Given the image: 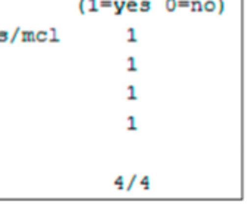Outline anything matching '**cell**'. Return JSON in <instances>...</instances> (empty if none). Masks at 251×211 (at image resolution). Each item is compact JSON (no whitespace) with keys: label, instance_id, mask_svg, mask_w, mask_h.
I'll return each instance as SVG.
<instances>
[{"label":"cell","instance_id":"1","mask_svg":"<svg viewBox=\"0 0 251 211\" xmlns=\"http://www.w3.org/2000/svg\"><path fill=\"white\" fill-rule=\"evenodd\" d=\"M21 40L24 41V43H32V41H35V32L34 31H22V37H21Z\"/></svg>","mask_w":251,"mask_h":211},{"label":"cell","instance_id":"2","mask_svg":"<svg viewBox=\"0 0 251 211\" xmlns=\"http://www.w3.org/2000/svg\"><path fill=\"white\" fill-rule=\"evenodd\" d=\"M151 10V1L150 0H143L141 3H138V12H150Z\"/></svg>","mask_w":251,"mask_h":211},{"label":"cell","instance_id":"3","mask_svg":"<svg viewBox=\"0 0 251 211\" xmlns=\"http://www.w3.org/2000/svg\"><path fill=\"white\" fill-rule=\"evenodd\" d=\"M203 10H204V12H216V1H215V0H207V1H204Z\"/></svg>","mask_w":251,"mask_h":211},{"label":"cell","instance_id":"4","mask_svg":"<svg viewBox=\"0 0 251 211\" xmlns=\"http://www.w3.org/2000/svg\"><path fill=\"white\" fill-rule=\"evenodd\" d=\"M126 70L128 72H137V66H135V57L134 56H129L128 60H126Z\"/></svg>","mask_w":251,"mask_h":211},{"label":"cell","instance_id":"5","mask_svg":"<svg viewBox=\"0 0 251 211\" xmlns=\"http://www.w3.org/2000/svg\"><path fill=\"white\" fill-rule=\"evenodd\" d=\"M125 9H126L128 12H132V13L138 12V1H135V0H129V1H126Z\"/></svg>","mask_w":251,"mask_h":211},{"label":"cell","instance_id":"6","mask_svg":"<svg viewBox=\"0 0 251 211\" xmlns=\"http://www.w3.org/2000/svg\"><path fill=\"white\" fill-rule=\"evenodd\" d=\"M47 40H49V32L47 31H38V32H35V41L44 43Z\"/></svg>","mask_w":251,"mask_h":211},{"label":"cell","instance_id":"7","mask_svg":"<svg viewBox=\"0 0 251 211\" xmlns=\"http://www.w3.org/2000/svg\"><path fill=\"white\" fill-rule=\"evenodd\" d=\"M190 7L193 12H203V3L200 0H194L190 3Z\"/></svg>","mask_w":251,"mask_h":211},{"label":"cell","instance_id":"8","mask_svg":"<svg viewBox=\"0 0 251 211\" xmlns=\"http://www.w3.org/2000/svg\"><path fill=\"white\" fill-rule=\"evenodd\" d=\"M49 32V40H50V43H59L60 40H59V37H57V29L56 28H50V31H47Z\"/></svg>","mask_w":251,"mask_h":211},{"label":"cell","instance_id":"9","mask_svg":"<svg viewBox=\"0 0 251 211\" xmlns=\"http://www.w3.org/2000/svg\"><path fill=\"white\" fill-rule=\"evenodd\" d=\"M126 41L128 43H137V37H135V29L134 28H128L126 29Z\"/></svg>","mask_w":251,"mask_h":211},{"label":"cell","instance_id":"10","mask_svg":"<svg viewBox=\"0 0 251 211\" xmlns=\"http://www.w3.org/2000/svg\"><path fill=\"white\" fill-rule=\"evenodd\" d=\"M126 93H128V95H126V100H137V95H135V87L134 85H128L126 87Z\"/></svg>","mask_w":251,"mask_h":211},{"label":"cell","instance_id":"11","mask_svg":"<svg viewBox=\"0 0 251 211\" xmlns=\"http://www.w3.org/2000/svg\"><path fill=\"white\" fill-rule=\"evenodd\" d=\"M176 0H166L165 1V9L168 10V12H175L176 10Z\"/></svg>","mask_w":251,"mask_h":211},{"label":"cell","instance_id":"12","mask_svg":"<svg viewBox=\"0 0 251 211\" xmlns=\"http://www.w3.org/2000/svg\"><path fill=\"white\" fill-rule=\"evenodd\" d=\"M126 129H128V131H137L135 117H134V116H128V119H126Z\"/></svg>","mask_w":251,"mask_h":211},{"label":"cell","instance_id":"13","mask_svg":"<svg viewBox=\"0 0 251 211\" xmlns=\"http://www.w3.org/2000/svg\"><path fill=\"white\" fill-rule=\"evenodd\" d=\"M140 187H141L143 189L149 191V189H150V176H144V178L140 181Z\"/></svg>","mask_w":251,"mask_h":211},{"label":"cell","instance_id":"14","mask_svg":"<svg viewBox=\"0 0 251 211\" xmlns=\"http://www.w3.org/2000/svg\"><path fill=\"white\" fill-rule=\"evenodd\" d=\"M88 12H99V6H97V0H88Z\"/></svg>","mask_w":251,"mask_h":211},{"label":"cell","instance_id":"15","mask_svg":"<svg viewBox=\"0 0 251 211\" xmlns=\"http://www.w3.org/2000/svg\"><path fill=\"white\" fill-rule=\"evenodd\" d=\"M113 185L121 191L122 188H124V176H118L116 179H115V182H113Z\"/></svg>","mask_w":251,"mask_h":211},{"label":"cell","instance_id":"16","mask_svg":"<svg viewBox=\"0 0 251 211\" xmlns=\"http://www.w3.org/2000/svg\"><path fill=\"white\" fill-rule=\"evenodd\" d=\"M9 32L7 31H0V43H6L9 41Z\"/></svg>","mask_w":251,"mask_h":211},{"label":"cell","instance_id":"17","mask_svg":"<svg viewBox=\"0 0 251 211\" xmlns=\"http://www.w3.org/2000/svg\"><path fill=\"white\" fill-rule=\"evenodd\" d=\"M190 3H191L190 0H179V1L176 0V6L178 7H190Z\"/></svg>","mask_w":251,"mask_h":211},{"label":"cell","instance_id":"18","mask_svg":"<svg viewBox=\"0 0 251 211\" xmlns=\"http://www.w3.org/2000/svg\"><path fill=\"white\" fill-rule=\"evenodd\" d=\"M19 32H21V28H19V26H16V28H15V31H13V35L9 38V41H10V43H15V40H16V37H18V34H19Z\"/></svg>","mask_w":251,"mask_h":211},{"label":"cell","instance_id":"19","mask_svg":"<svg viewBox=\"0 0 251 211\" xmlns=\"http://www.w3.org/2000/svg\"><path fill=\"white\" fill-rule=\"evenodd\" d=\"M78 9L81 12V15H85V0H79V4H78Z\"/></svg>","mask_w":251,"mask_h":211},{"label":"cell","instance_id":"20","mask_svg":"<svg viewBox=\"0 0 251 211\" xmlns=\"http://www.w3.org/2000/svg\"><path fill=\"white\" fill-rule=\"evenodd\" d=\"M135 181H137V175H132V176H131V181H129V184H128V188H126V191H131V189H132V187H134Z\"/></svg>","mask_w":251,"mask_h":211},{"label":"cell","instance_id":"21","mask_svg":"<svg viewBox=\"0 0 251 211\" xmlns=\"http://www.w3.org/2000/svg\"><path fill=\"white\" fill-rule=\"evenodd\" d=\"M218 3H219V10H218V13L222 15V13L225 12V0H218Z\"/></svg>","mask_w":251,"mask_h":211},{"label":"cell","instance_id":"22","mask_svg":"<svg viewBox=\"0 0 251 211\" xmlns=\"http://www.w3.org/2000/svg\"><path fill=\"white\" fill-rule=\"evenodd\" d=\"M99 6L100 7H110L112 6V1L110 0H101V1H99Z\"/></svg>","mask_w":251,"mask_h":211},{"label":"cell","instance_id":"23","mask_svg":"<svg viewBox=\"0 0 251 211\" xmlns=\"http://www.w3.org/2000/svg\"><path fill=\"white\" fill-rule=\"evenodd\" d=\"M119 4H121V1H119V0H115V1H112V7H115V9H116Z\"/></svg>","mask_w":251,"mask_h":211}]
</instances>
